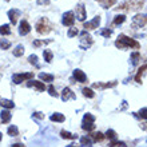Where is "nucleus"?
<instances>
[{
	"label": "nucleus",
	"instance_id": "nucleus-41",
	"mask_svg": "<svg viewBox=\"0 0 147 147\" xmlns=\"http://www.w3.org/2000/svg\"><path fill=\"white\" fill-rule=\"evenodd\" d=\"M47 43H51V40H46V42H44V40H35V42H34V46L39 47V46H42V44H47Z\"/></svg>",
	"mask_w": 147,
	"mask_h": 147
},
{
	"label": "nucleus",
	"instance_id": "nucleus-38",
	"mask_svg": "<svg viewBox=\"0 0 147 147\" xmlns=\"http://www.w3.org/2000/svg\"><path fill=\"white\" fill-rule=\"evenodd\" d=\"M109 147H127V146H126L123 142H119V140H112L111 144H110Z\"/></svg>",
	"mask_w": 147,
	"mask_h": 147
},
{
	"label": "nucleus",
	"instance_id": "nucleus-26",
	"mask_svg": "<svg viewBox=\"0 0 147 147\" xmlns=\"http://www.w3.org/2000/svg\"><path fill=\"white\" fill-rule=\"evenodd\" d=\"M7 132H8V135H11V136H18L19 135V130H18V127H16L15 124H11V126L8 127Z\"/></svg>",
	"mask_w": 147,
	"mask_h": 147
},
{
	"label": "nucleus",
	"instance_id": "nucleus-45",
	"mask_svg": "<svg viewBox=\"0 0 147 147\" xmlns=\"http://www.w3.org/2000/svg\"><path fill=\"white\" fill-rule=\"evenodd\" d=\"M1 138H3V134H1V132H0V140H1Z\"/></svg>",
	"mask_w": 147,
	"mask_h": 147
},
{
	"label": "nucleus",
	"instance_id": "nucleus-12",
	"mask_svg": "<svg viewBox=\"0 0 147 147\" xmlns=\"http://www.w3.org/2000/svg\"><path fill=\"white\" fill-rule=\"evenodd\" d=\"M72 75H74V78L76 79V82H79V83H86V82H87V75L82 70H79V68L74 70Z\"/></svg>",
	"mask_w": 147,
	"mask_h": 147
},
{
	"label": "nucleus",
	"instance_id": "nucleus-23",
	"mask_svg": "<svg viewBox=\"0 0 147 147\" xmlns=\"http://www.w3.org/2000/svg\"><path fill=\"white\" fill-rule=\"evenodd\" d=\"M115 86H116V82H110V83H105V84L95 83L94 87H95V88H111V87H115Z\"/></svg>",
	"mask_w": 147,
	"mask_h": 147
},
{
	"label": "nucleus",
	"instance_id": "nucleus-22",
	"mask_svg": "<svg viewBox=\"0 0 147 147\" xmlns=\"http://www.w3.org/2000/svg\"><path fill=\"white\" fill-rule=\"evenodd\" d=\"M39 79L43 82H52L54 80V75L52 74H46V72H40L39 74Z\"/></svg>",
	"mask_w": 147,
	"mask_h": 147
},
{
	"label": "nucleus",
	"instance_id": "nucleus-36",
	"mask_svg": "<svg viewBox=\"0 0 147 147\" xmlns=\"http://www.w3.org/2000/svg\"><path fill=\"white\" fill-rule=\"evenodd\" d=\"M47 90H48V94H50L51 96H55V98H58V96H59V94L56 92V90H55V87H54L52 84H50V87H48Z\"/></svg>",
	"mask_w": 147,
	"mask_h": 147
},
{
	"label": "nucleus",
	"instance_id": "nucleus-4",
	"mask_svg": "<svg viewBox=\"0 0 147 147\" xmlns=\"http://www.w3.org/2000/svg\"><path fill=\"white\" fill-rule=\"evenodd\" d=\"M94 122H95V116H94L92 114L87 112V114H84V116H83L82 128H83V130H86V131H92L94 128H95Z\"/></svg>",
	"mask_w": 147,
	"mask_h": 147
},
{
	"label": "nucleus",
	"instance_id": "nucleus-25",
	"mask_svg": "<svg viewBox=\"0 0 147 147\" xmlns=\"http://www.w3.org/2000/svg\"><path fill=\"white\" fill-rule=\"evenodd\" d=\"M43 58H44V60H46L47 63H51V62H52V58H54V54H52V51L44 50V51H43Z\"/></svg>",
	"mask_w": 147,
	"mask_h": 147
},
{
	"label": "nucleus",
	"instance_id": "nucleus-46",
	"mask_svg": "<svg viewBox=\"0 0 147 147\" xmlns=\"http://www.w3.org/2000/svg\"><path fill=\"white\" fill-rule=\"evenodd\" d=\"M5 1H9V0H5Z\"/></svg>",
	"mask_w": 147,
	"mask_h": 147
},
{
	"label": "nucleus",
	"instance_id": "nucleus-20",
	"mask_svg": "<svg viewBox=\"0 0 147 147\" xmlns=\"http://www.w3.org/2000/svg\"><path fill=\"white\" fill-rule=\"evenodd\" d=\"M0 105L5 110H9V109H13V107H15V103L12 100H8V99H1V100H0Z\"/></svg>",
	"mask_w": 147,
	"mask_h": 147
},
{
	"label": "nucleus",
	"instance_id": "nucleus-44",
	"mask_svg": "<svg viewBox=\"0 0 147 147\" xmlns=\"http://www.w3.org/2000/svg\"><path fill=\"white\" fill-rule=\"evenodd\" d=\"M67 147H80V146H79V144H70V146H67Z\"/></svg>",
	"mask_w": 147,
	"mask_h": 147
},
{
	"label": "nucleus",
	"instance_id": "nucleus-35",
	"mask_svg": "<svg viewBox=\"0 0 147 147\" xmlns=\"http://www.w3.org/2000/svg\"><path fill=\"white\" fill-rule=\"evenodd\" d=\"M106 138H109V139H111V140H115V138H116V132L114 131V130H107V132H106Z\"/></svg>",
	"mask_w": 147,
	"mask_h": 147
},
{
	"label": "nucleus",
	"instance_id": "nucleus-14",
	"mask_svg": "<svg viewBox=\"0 0 147 147\" xmlns=\"http://www.w3.org/2000/svg\"><path fill=\"white\" fill-rule=\"evenodd\" d=\"M75 94L71 91V88H68V87H66V88H63L62 91V99L63 102H67L68 99H75Z\"/></svg>",
	"mask_w": 147,
	"mask_h": 147
},
{
	"label": "nucleus",
	"instance_id": "nucleus-19",
	"mask_svg": "<svg viewBox=\"0 0 147 147\" xmlns=\"http://www.w3.org/2000/svg\"><path fill=\"white\" fill-rule=\"evenodd\" d=\"M50 119L52 120V122H59V123H62V122L66 120V118H64V115L60 114V112H54V114L50 116Z\"/></svg>",
	"mask_w": 147,
	"mask_h": 147
},
{
	"label": "nucleus",
	"instance_id": "nucleus-8",
	"mask_svg": "<svg viewBox=\"0 0 147 147\" xmlns=\"http://www.w3.org/2000/svg\"><path fill=\"white\" fill-rule=\"evenodd\" d=\"M75 23V13L72 11H68L66 13H63L62 16V24L66 27H72Z\"/></svg>",
	"mask_w": 147,
	"mask_h": 147
},
{
	"label": "nucleus",
	"instance_id": "nucleus-43",
	"mask_svg": "<svg viewBox=\"0 0 147 147\" xmlns=\"http://www.w3.org/2000/svg\"><path fill=\"white\" fill-rule=\"evenodd\" d=\"M11 147H26L24 144H22V143H15V144H12Z\"/></svg>",
	"mask_w": 147,
	"mask_h": 147
},
{
	"label": "nucleus",
	"instance_id": "nucleus-32",
	"mask_svg": "<svg viewBox=\"0 0 147 147\" xmlns=\"http://www.w3.org/2000/svg\"><path fill=\"white\" fill-rule=\"evenodd\" d=\"M124 22H126V16L124 15H116L115 19H114V24L115 26H119V24L124 23Z\"/></svg>",
	"mask_w": 147,
	"mask_h": 147
},
{
	"label": "nucleus",
	"instance_id": "nucleus-9",
	"mask_svg": "<svg viewBox=\"0 0 147 147\" xmlns=\"http://www.w3.org/2000/svg\"><path fill=\"white\" fill-rule=\"evenodd\" d=\"M100 16L98 15L95 16L92 20H90V22H87V23H84V31H87V30H96L98 27H99V24H100Z\"/></svg>",
	"mask_w": 147,
	"mask_h": 147
},
{
	"label": "nucleus",
	"instance_id": "nucleus-11",
	"mask_svg": "<svg viewBox=\"0 0 147 147\" xmlns=\"http://www.w3.org/2000/svg\"><path fill=\"white\" fill-rule=\"evenodd\" d=\"M20 15H22V12H20L19 9H15V8H12V9L8 11V18L11 20L12 26H15V24L18 23V18H20Z\"/></svg>",
	"mask_w": 147,
	"mask_h": 147
},
{
	"label": "nucleus",
	"instance_id": "nucleus-1",
	"mask_svg": "<svg viewBox=\"0 0 147 147\" xmlns=\"http://www.w3.org/2000/svg\"><path fill=\"white\" fill-rule=\"evenodd\" d=\"M115 47L119 48V50H123V48H135V50H138V48H140V44L135 39H131L122 34L115 40Z\"/></svg>",
	"mask_w": 147,
	"mask_h": 147
},
{
	"label": "nucleus",
	"instance_id": "nucleus-15",
	"mask_svg": "<svg viewBox=\"0 0 147 147\" xmlns=\"http://www.w3.org/2000/svg\"><path fill=\"white\" fill-rule=\"evenodd\" d=\"M28 87H35L38 91H44L46 90V86H44V83L43 82H39V80H30L27 83Z\"/></svg>",
	"mask_w": 147,
	"mask_h": 147
},
{
	"label": "nucleus",
	"instance_id": "nucleus-40",
	"mask_svg": "<svg viewBox=\"0 0 147 147\" xmlns=\"http://www.w3.org/2000/svg\"><path fill=\"white\" fill-rule=\"evenodd\" d=\"M138 115L142 118V119H146L147 120V109L144 107V109H140V111L138 112Z\"/></svg>",
	"mask_w": 147,
	"mask_h": 147
},
{
	"label": "nucleus",
	"instance_id": "nucleus-30",
	"mask_svg": "<svg viewBox=\"0 0 147 147\" xmlns=\"http://www.w3.org/2000/svg\"><path fill=\"white\" fill-rule=\"evenodd\" d=\"M60 135H62V138H64V139H76V135H74V134L66 131V130H62V131H60Z\"/></svg>",
	"mask_w": 147,
	"mask_h": 147
},
{
	"label": "nucleus",
	"instance_id": "nucleus-2",
	"mask_svg": "<svg viewBox=\"0 0 147 147\" xmlns=\"http://www.w3.org/2000/svg\"><path fill=\"white\" fill-rule=\"evenodd\" d=\"M142 7H143V0H126V1L119 4L118 9L130 12V11H138Z\"/></svg>",
	"mask_w": 147,
	"mask_h": 147
},
{
	"label": "nucleus",
	"instance_id": "nucleus-34",
	"mask_svg": "<svg viewBox=\"0 0 147 147\" xmlns=\"http://www.w3.org/2000/svg\"><path fill=\"white\" fill-rule=\"evenodd\" d=\"M9 47H11V42L4 40V39H1V40H0V48H1V50H8Z\"/></svg>",
	"mask_w": 147,
	"mask_h": 147
},
{
	"label": "nucleus",
	"instance_id": "nucleus-6",
	"mask_svg": "<svg viewBox=\"0 0 147 147\" xmlns=\"http://www.w3.org/2000/svg\"><path fill=\"white\" fill-rule=\"evenodd\" d=\"M36 31H38V34H40V35L48 34V32L51 31V26L48 24V20L44 19V18H42V19L39 20L38 23H36Z\"/></svg>",
	"mask_w": 147,
	"mask_h": 147
},
{
	"label": "nucleus",
	"instance_id": "nucleus-33",
	"mask_svg": "<svg viewBox=\"0 0 147 147\" xmlns=\"http://www.w3.org/2000/svg\"><path fill=\"white\" fill-rule=\"evenodd\" d=\"M139 59H140V54H139V52H132V54H131V63L134 64V66H136V64H138Z\"/></svg>",
	"mask_w": 147,
	"mask_h": 147
},
{
	"label": "nucleus",
	"instance_id": "nucleus-39",
	"mask_svg": "<svg viewBox=\"0 0 147 147\" xmlns=\"http://www.w3.org/2000/svg\"><path fill=\"white\" fill-rule=\"evenodd\" d=\"M28 62L31 63V64H35V66H38V56H36L35 54H34V55H30V56H28Z\"/></svg>",
	"mask_w": 147,
	"mask_h": 147
},
{
	"label": "nucleus",
	"instance_id": "nucleus-18",
	"mask_svg": "<svg viewBox=\"0 0 147 147\" xmlns=\"http://www.w3.org/2000/svg\"><path fill=\"white\" fill-rule=\"evenodd\" d=\"M144 71H147V63L143 64V66L138 70V72H136V75H135V82L136 83H142V75L144 74Z\"/></svg>",
	"mask_w": 147,
	"mask_h": 147
},
{
	"label": "nucleus",
	"instance_id": "nucleus-37",
	"mask_svg": "<svg viewBox=\"0 0 147 147\" xmlns=\"http://www.w3.org/2000/svg\"><path fill=\"white\" fill-rule=\"evenodd\" d=\"M78 34H79L78 28H70L68 32H67V36H68V38H74V36H76Z\"/></svg>",
	"mask_w": 147,
	"mask_h": 147
},
{
	"label": "nucleus",
	"instance_id": "nucleus-13",
	"mask_svg": "<svg viewBox=\"0 0 147 147\" xmlns=\"http://www.w3.org/2000/svg\"><path fill=\"white\" fill-rule=\"evenodd\" d=\"M76 18L79 22H84L86 20V8L83 4H78L76 5Z\"/></svg>",
	"mask_w": 147,
	"mask_h": 147
},
{
	"label": "nucleus",
	"instance_id": "nucleus-24",
	"mask_svg": "<svg viewBox=\"0 0 147 147\" xmlns=\"http://www.w3.org/2000/svg\"><path fill=\"white\" fill-rule=\"evenodd\" d=\"M80 146H86V147H91L92 146V139H91V136H82L80 139Z\"/></svg>",
	"mask_w": 147,
	"mask_h": 147
},
{
	"label": "nucleus",
	"instance_id": "nucleus-16",
	"mask_svg": "<svg viewBox=\"0 0 147 147\" xmlns=\"http://www.w3.org/2000/svg\"><path fill=\"white\" fill-rule=\"evenodd\" d=\"M12 118V114L9 112V110H3V111L0 112V120H1V123H8Z\"/></svg>",
	"mask_w": 147,
	"mask_h": 147
},
{
	"label": "nucleus",
	"instance_id": "nucleus-42",
	"mask_svg": "<svg viewBox=\"0 0 147 147\" xmlns=\"http://www.w3.org/2000/svg\"><path fill=\"white\" fill-rule=\"evenodd\" d=\"M34 116L39 118V119H42V118H44V115H42V112H35V114H34Z\"/></svg>",
	"mask_w": 147,
	"mask_h": 147
},
{
	"label": "nucleus",
	"instance_id": "nucleus-5",
	"mask_svg": "<svg viewBox=\"0 0 147 147\" xmlns=\"http://www.w3.org/2000/svg\"><path fill=\"white\" fill-rule=\"evenodd\" d=\"M92 38L90 35L87 31H83L80 32V42H79V47H80L82 50H88L90 47L92 46Z\"/></svg>",
	"mask_w": 147,
	"mask_h": 147
},
{
	"label": "nucleus",
	"instance_id": "nucleus-17",
	"mask_svg": "<svg viewBox=\"0 0 147 147\" xmlns=\"http://www.w3.org/2000/svg\"><path fill=\"white\" fill-rule=\"evenodd\" d=\"M98 3L102 5V8H111L112 5H115L116 4V0H96Z\"/></svg>",
	"mask_w": 147,
	"mask_h": 147
},
{
	"label": "nucleus",
	"instance_id": "nucleus-21",
	"mask_svg": "<svg viewBox=\"0 0 147 147\" xmlns=\"http://www.w3.org/2000/svg\"><path fill=\"white\" fill-rule=\"evenodd\" d=\"M12 54H13V56H16V58H19V56H23V54H24V46H23V44H19V46H16L15 50L12 51Z\"/></svg>",
	"mask_w": 147,
	"mask_h": 147
},
{
	"label": "nucleus",
	"instance_id": "nucleus-7",
	"mask_svg": "<svg viewBox=\"0 0 147 147\" xmlns=\"http://www.w3.org/2000/svg\"><path fill=\"white\" fill-rule=\"evenodd\" d=\"M34 78V74L32 72H23V74H13L12 75V82L15 84H20L26 80H31Z\"/></svg>",
	"mask_w": 147,
	"mask_h": 147
},
{
	"label": "nucleus",
	"instance_id": "nucleus-27",
	"mask_svg": "<svg viewBox=\"0 0 147 147\" xmlns=\"http://www.w3.org/2000/svg\"><path fill=\"white\" fill-rule=\"evenodd\" d=\"M11 34V28L8 24H3V26H0V35L3 36H7Z\"/></svg>",
	"mask_w": 147,
	"mask_h": 147
},
{
	"label": "nucleus",
	"instance_id": "nucleus-29",
	"mask_svg": "<svg viewBox=\"0 0 147 147\" xmlns=\"http://www.w3.org/2000/svg\"><path fill=\"white\" fill-rule=\"evenodd\" d=\"M91 139H92V142H100V140L105 139V135L102 134V132H94L92 135H91Z\"/></svg>",
	"mask_w": 147,
	"mask_h": 147
},
{
	"label": "nucleus",
	"instance_id": "nucleus-3",
	"mask_svg": "<svg viewBox=\"0 0 147 147\" xmlns=\"http://www.w3.org/2000/svg\"><path fill=\"white\" fill-rule=\"evenodd\" d=\"M147 24V13H138L132 18L131 20V27L134 30H138V28H142Z\"/></svg>",
	"mask_w": 147,
	"mask_h": 147
},
{
	"label": "nucleus",
	"instance_id": "nucleus-28",
	"mask_svg": "<svg viewBox=\"0 0 147 147\" xmlns=\"http://www.w3.org/2000/svg\"><path fill=\"white\" fill-rule=\"evenodd\" d=\"M82 92H83V95H84L86 98H90V99H92V98L95 96V92L92 91V88H88V87L83 88L82 90Z\"/></svg>",
	"mask_w": 147,
	"mask_h": 147
},
{
	"label": "nucleus",
	"instance_id": "nucleus-10",
	"mask_svg": "<svg viewBox=\"0 0 147 147\" xmlns=\"http://www.w3.org/2000/svg\"><path fill=\"white\" fill-rule=\"evenodd\" d=\"M30 31H31V26H30V23H28L27 20L23 19L19 24V34L24 36V35H27V34H30Z\"/></svg>",
	"mask_w": 147,
	"mask_h": 147
},
{
	"label": "nucleus",
	"instance_id": "nucleus-31",
	"mask_svg": "<svg viewBox=\"0 0 147 147\" xmlns=\"http://www.w3.org/2000/svg\"><path fill=\"white\" fill-rule=\"evenodd\" d=\"M99 35L103 36V38H110L112 35V30H110V28H102L100 31H99Z\"/></svg>",
	"mask_w": 147,
	"mask_h": 147
}]
</instances>
